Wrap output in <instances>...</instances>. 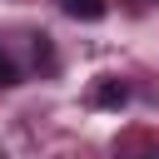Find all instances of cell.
<instances>
[{
  "label": "cell",
  "mask_w": 159,
  "mask_h": 159,
  "mask_svg": "<svg viewBox=\"0 0 159 159\" xmlns=\"http://www.w3.org/2000/svg\"><path fill=\"white\" fill-rule=\"evenodd\" d=\"M89 104H94V109H124V104H129V84L104 75V80L89 84Z\"/></svg>",
  "instance_id": "obj_1"
},
{
  "label": "cell",
  "mask_w": 159,
  "mask_h": 159,
  "mask_svg": "<svg viewBox=\"0 0 159 159\" xmlns=\"http://www.w3.org/2000/svg\"><path fill=\"white\" fill-rule=\"evenodd\" d=\"M15 80H20V70H15V60L0 50V89H5V84H15Z\"/></svg>",
  "instance_id": "obj_3"
},
{
  "label": "cell",
  "mask_w": 159,
  "mask_h": 159,
  "mask_svg": "<svg viewBox=\"0 0 159 159\" xmlns=\"http://www.w3.org/2000/svg\"><path fill=\"white\" fill-rule=\"evenodd\" d=\"M60 5H65L70 20H104V15H109L104 0H60Z\"/></svg>",
  "instance_id": "obj_2"
}]
</instances>
